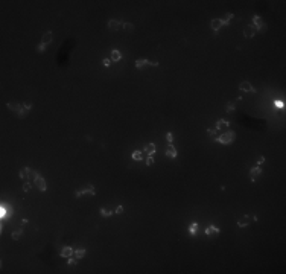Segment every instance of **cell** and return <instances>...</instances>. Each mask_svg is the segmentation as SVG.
Returning <instances> with one entry per match:
<instances>
[{"label":"cell","instance_id":"41","mask_svg":"<svg viewBox=\"0 0 286 274\" xmlns=\"http://www.w3.org/2000/svg\"><path fill=\"white\" fill-rule=\"evenodd\" d=\"M276 107H280V108H283V107H285V104H283L282 101H276Z\"/></svg>","mask_w":286,"mask_h":274},{"label":"cell","instance_id":"32","mask_svg":"<svg viewBox=\"0 0 286 274\" xmlns=\"http://www.w3.org/2000/svg\"><path fill=\"white\" fill-rule=\"evenodd\" d=\"M166 140H168V143H172V142H174V134H172V133H166Z\"/></svg>","mask_w":286,"mask_h":274},{"label":"cell","instance_id":"17","mask_svg":"<svg viewBox=\"0 0 286 274\" xmlns=\"http://www.w3.org/2000/svg\"><path fill=\"white\" fill-rule=\"evenodd\" d=\"M111 61H114V63H119L122 60V53H120V50L119 49H113L111 50V58H110Z\"/></svg>","mask_w":286,"mask_h":274},{"label":"cell","instance_id":"33","mask_svg":"<svg viewBox=\"0 0 286 274\" xmlns=\"http://www.w3.org/2000/svg\"><path fill=\"white\" fill-rule=\"evenodd\" d=\"M102 66L110 67L111 66V60H110V58H104V60H102Z\"/></svg>","mask_w":286,"mask_h":274},{"label":"cell","instance_id":"18","mask_svg":"<svg viewBox=\"0 0 286 274\" xmlns=\"http://www.w3.org/2000/svg\"><path fill=\"white\" fill-rule=\"evenodd\" d=\"M29 172H31V168H23L18 172V177H20V180H24V181H28L29 180Z\"/></svg>","mask_w":286,"mask_h":274},{"label":"cell","instance_id":"30","mask_svg":"<svg viewBox=\"0 0 286 274\" xmlns=\"http://www.w3.org/2000/svg\"><path fill=\"white\" fill-rule=\"evenodd\" d=\"M225 110H227V113H233L234 110H236V104H227V107H225Z\"/></svg>","mask_w":286,"mask_h":274},{"label":"cell","instance_id":"39","mask_svg":"<svg viewBox=\"0 0 286 274\" xmlns=\"http://www.w3.org/2000/svg\"><path fill=\"white\" fill-rule=\"evenodd\" d=\"M23 108H24L26 111H29V110L32 108V104H31V102H24V104H23Z\"/></svg>","mask_w":286,"mask_h":274},{"label":"cell","instance_id":"2","mask_svg":"<svg viewBox=\"0 0 286 274\" xmlns=\"http://www.w3.org/2000/svg\"><path fill=\"white\" fill-rule=\"evenodd\" d=\"M6 107H8L11 111H14L15 114H17V117H20V119H23V117L28 114V111L23 108V104H9V102H8Z\"/></svg>","mask_w":286,"mask_h":274},{"label":"cell","instance_id":"34","mask_svg":"<svg viewBox=\"0 0 286 274\" xmlns=\"http://www.w3.org/2000/svg\"><path fill=\"white\" fill-rule=\"evenodd\" d=\"M23 190H24V192H29V190H31V183H29V181H26L24 184H23Z\"/></svg>","mask_w":286,"mask_h":274},{"label":"cell","instance_id":"23","mask_svg":"<svg viewBox=\"0 0 286 274\" xmlns=\"http://www.w3.org/2000/svg\"><path fill=\"white\" fill-rule=\"evenodd\" d=\"M196 230H198V222H192L189 225V233L192 236H196Z\"/></svg>","mask_w":286,"mask_h":274},{"label":"cell","instance_id":"26","mask_svg":"<svg viewBox=\"0 0 286 274\" xmlns=\"http://www.w3.org/2000/svg\"><path fill=\"white\" fill-rule=\"evenodd\" d=\"M122 28L125 29L126 32H132L134 31V24L132 23H122Z\"/></svg>","mask_w":286,"mask_h":274},{"label":"cell","instance_id":"42","mask_svg":"<svg viewBox=\"0 0 286 274\" xmlns=\"http://www.w3.org/2000/svg\"><path fill=\"white\" fill-rule=\"evenodd\" d=\"M24 224H28V219H26V218L21 219V225H24Z\"/></svg>","mask_w":286,"mask_h":274},{"label":"cell","instance_id":"10","mask_svg":"<svg viewBox=\"0 0 286 274\" xmlns=\"http://www.w3.org/2000/svg\"><path fill=\"white\" fill-rule=\"evenodd\" d=\"M166 157H169V158H175L177 155H178V152H177V149H175V146L172 143H168V148H166Z\"/></svg>","mask_w":286,"mask_h":274},{"label":"cell","instance_id":"6","mask_svg":"<svg viewBox=\"0 0 286 274\" xmlns=\"http://www.w3.org/2000/svg\"><path fill=\"white\" fill-rule=\"evenodd\" d=\"M82 195H96V189H94V186H87L85 189L78 190L76 193H75V196H76V198H81Z\"/></svg>","mask_w":286,"mask_h":274},{"label":"cell","instance_id":"25","mask_svg":"<svg viewBox=\"0 0 286 274\" xmlns=\"http://www.w3.org/2000/svg\"><path fill=\"white\" fill-rule=\"evenodd\" d=\"M23 235H24V233H23V230H21V228H20V230H15V232L12 233V239H14V241H18Z\"/></svg>","mask_w":286,"mask_h":274},{"label":"cell","instance_id":"31","mask_svg":"<svg viewBox=\"0 0 286 274\" xmlns=\"http://www.w3.org/2000/svg\"><path fill=\"white\" fill-rule=\"evenodd\" d=\"M46 47H47V44H44V43H40V44H38V47H37V52H44L46 50Z\"/></svg>","mask_w":286,"mask_h":274},{"label":"cell","instance_id":"15","mask_svg":"<svg viewBox=\"0 0 286 274\" xmlns=\"http://www.w3.org/2000/svg\"><path fill=\"white\" fill-rule=\"evenodd\" d=\"M108 28L111 29V31H119L122 28V21H119V20H116V18H111L110 21H108Z\"/></svg>","mask_w":286,"mask_h":274},{"label":"cell","instance_id":"24","mask_svg":"<svg viewBox=\"0 0 286 274\" xmlns=\"http://www.w3.org/2000/svg\"><path fill=\"white\" fill-rule=\"evenodd\" d=\"M113 212H114V210H108V209H105V207H102V209H101V215H102L104 218H108V216H111V215H113Z\"/></svg>","mask_w":286,"mask_h":274},{"label":"cell","instance_id":"38","mask_svg":"<svg viewBox=\"0 0 286 274\" xmlns=\"http://www.w3.org/2000/svg\"><path fill=\"white\" fill-rule=\"evenodd\" d=\"M114 213H117V215L123 213V206H117V207L114 209Z\"/></svg>","mask_w":286,"mask_h":274},{"label":"cell","instance_id":"29","mask_svg":"<svg viewBox=\"0 0 286 274\" xmlns=\"http://www.w3.org/2000/svg\"><path fill=\"white\" fill-rule=\"evenodd\" d=\"M6 216H8V209L5 207V206H2V210H0V218H2V221H3V219L6 218Z\"/></svg>","mask_w":286,"mask_h":274},{"label":"cell","instance_id":"35","mask_svg":"<svg viewBox=\"0 0 286 274\" xmlns=\"http://www.w3.org/2000/svg\"><path fill=\"white\" fill-rule=\"evenodd\" d=\"M233 17H234V15L231 14V12H227V14H225V17H224V20H225V21H228V23H230V20L233 18Z\"/></svg>","mask_w":286,"mask_h":274},{"label":"cell","instance_id":"22","mask_svg":"<svg viewBox=\"0 0 286 274\" xmlns=\"http://www.w3.org/2000/svg\"><path fill=\"white\" fill-rule=\"evenodd\" d=\"M131 158L136 160V162H140V160L143 158V152H142V151H134V152L131 154Z\"/></svg>","mask_w":286,"mask_h":274},{"label":"cell","instance_id":"4","mask_svg":"<svg viewBox=\"0 0 286 274\" xmlns=\"http://www.w3.org/2000/svg\"><path fill=\"white\" fill-rule=\"evenodd\" d=\"M146 66H151V67H157L158 63L157 61H149V60H145V58H139V60H136V67L137 69H143Z\"/></svg>","mask_w":286,"mask_h":274},{"label":"cell","instance_id":"19","mask_svg":"<svg viewBox=\"0 0 286 274\" xmlns=\"http://www.w3.org/2000/svg\"><path fill=\"white\" fill-rule=\"evenodd\" d=\"M145 152H146L148 155H154L155 152H157V146H155V143H149L145 146Z\"/></svg>","mask_w":286,"mask_h":274},{"label":"cell","instance_id":"7","mask_svg":"<svg viewBox=\"0 0 286 274\" xmlns=\"http://www.w3.org/2000/svg\"><path fill=\"white\" fill-rule=\"evenodd\" d=\"M239 88L242 91H247V93H254V91H256V88L251 85V82H248V81H242L239 84Z\"/></svg>","mask_w":286,"mask_h":274},{"label":"cell","instance_id":"9","mask_svg":"<svg viewBox=\"0 0 286 274\" xmlns=\"http://www.w3.org/2000/svg\"><path fill=\"white\" fill-rule=\"evenodd\" d=\"M257 34V31H256V28L253 24H248L247 28L244 29V35H245V38H253Z\"/></svg>","mask_w":286,"mask_h":274},{"label":"cell","instance_id":"1","mask_svg":"<svg viewBox=\"0 0 286 274\" xmlns=\"http://www.w3.org/2000/svg\"><path fill=\"white\" fill-rule=\"evenodd\" d=\"M236 139V133L234 131H225V133H222L219 137H216V140L221 143V145H228V143H231Z\"/></svg>","mask_w":286,"mask_h":274},{"label":"cell","instance_id":"12","mask_svg":"<svg viewBox=\"0 0 286 274\" xmlns=\"http://www.w3.org/2000/svg\"><path fill=\"white\" fill-rule=\"evenodd\" d=\"M52 40H53L52 31H46L44 34H43V37H41V43H44V44H47V46H49L50 43H52Z\"/></svg>","mask_w":286,"mask_h":274},{"label":"cell","instance_id":"21","mask_svg":"<svg viewBox=\"0 0 286 274\" xmlns=\"http://www.w3.org/2000/svg\"><path fill=\"white\" fill-rule=\"evenodd\" d=\"M85 254H87V251H85L84 248H78V250H75V254L73 256L76 257V259H82Z\"/></svg>","mask_w":286,"mask_h":274},{"label":"cell","instance_id":"5","mask_svg":"<svg viewBox=\"0 0 286 274\" xmlns=\"http://www.w3.org/2000/svg\"><path fill=\"white\" fill-rule=\"evenodd\" d=\"M253 26L256 28V31H266V24L263 23V20L259 17V15L253 17Z\"/></svg>","mask_w":286,"mask_h":274},{"label":"cell","instance_id":"16","mask_svg":"<svg viewBox=\"0 0 286 274\" xmlns=\"http://www.w3.org/2000/svg\"><path fill=\"white\" fill-rule=\"evenodd\" d=\"M228 126H230V122L225 120V119H219L216 123H215V130H216V131L222 130V128H228Z\"/></svg>","mask_w":286,"mask_h":274},{"label":"cell","instance_id":"11","mask_svg":"<svg viewBox=\"0 0 286 274\" xmlns=\"http://www.w3.org/2000/svg\"><path fill=\"white\" fill-rule=\"evenodd\" d=\"M35 186L38 187V189H40L41 192H46V190H47V183H46V180L43 178L41 175H40L38 178L35 180Z\"/></svg>","mask_w":286,"mask_h":274},{"label":"cell","instance_id":"27","mask_svg":"<svg viewBox=\"0 0 286 274\" xmlns=\"http://www.w3.org/2000/svg\"><path fill=\"white\" fill-rule=\"evenodd\" d=\"M38 177H40V172H38V171H32L31 169V172H29V180H37V178H38Z\"/></svg>","mask_w":286,"mask_h":274},{"label":"cell","instance_id":"28","mask_svg":"<svg viewBox=\"0 0 286 274\" xmlns=\"http://www.w3.org/2000/svg\"><path fill=\"white\" fill-rule=\"evenodd\" d=\"M76 264H78V259H76V257H75V259H73V257H67V265H69V267H75Z\"/></svg>","mask_w":286,"mask_h":274},{"label":"cell","instance_id":"13","mask_svg":"<svg viewBox=\"0 0 286 274\" xmlns=\"http://www.w3.org/2000/svg\"><path fill=\"white\" fill-rule=\"evenodd\" d=\"M75 254V250L72 248V247H62V250H61V253H59V256L61 257H72Z\"/></svg>","mask_w":286,"mask_h":274},{"label":"cell","instance_id":"36","mask_svg":"<svg viewBox=\"0 0 286 274\" xmlns=\"http://www.w3.org/2000/svg\"><path fill=\"white\" fill-rule=\"evenodd\" d=\"M154 163V155H148V158H146V165L148 166H151Z\"/></svg>","mask_w":286,"mask_h":274},{"label":"cell","instance_id":"14","mask_svg":"<svg viewBox=\"0 0 286 274\" xmlns=\"http://www.w3.org/2000/svg\"><path fill=\"white\" fill-rule=\"evenodd\" d=\"M219 233H221V230L216 227V225H213V224L209 225V227L206 228V235L207 236H218Z\"/></svg>","mask_w":286,"mask_h":274},{"label":"cell","instance_id":"37","mask_svg":"<svg viewBox=\"0 0 286 274\" xmlns=\"http://www.w3.org/2000/svg\"><path fill=\"white\" fill-rule=\"evenodd\" d=\"M266 162V158L265 157H263V155H262V157H259L257 158V166H260V165H263V163H265Z\"/></svg>","mask_w":286,"mask_h":274},{"label":"cell","instance_id":"40","mask_svg":"<svg viewBox=\"0 0 286 274\" xmlns=\"http://www.w3.org/2000/svg\"><path fill=\"white\" fill-rule=\"evenodd\" d=\"M216 133H218V131L215 130V128H210V130L207 131V134H209V136H212V137H213V136H216Z\"/></svg>","mask_w":286,"mask_h":274},{"label":"cell","instance_id":"3","mask_svg":"<svg viewBox=\"0 0 286 274\" xmlns=\"http://www.w3.org/2000/svg\"><path fill=\"white\" fill-rule=\"evenodd\" d=\"M257 221V216L256 215H245L244 218H240V219H237V227H247L250 222H256Z\"/></svg>","mask_w":286,"mask_h":274},{"label":"cell","instance_id":"8","mask_svg":"<svg viewBox=\"0 0 286 274\" xmlns=\"http://www.w3.org/2000/svg\"><path fill=\"white\" fill-rule=\"evenodd\" d=\"M224 26V21H222V18H213L212 21H210V28H212L215 32H218L221 28Z\"/></svg>","mask_w":286,"mask_h":274},{"label":"cell","instance_id":"20","mask_svg":"<svg viewBox=\"0 0 286 274\" xmlns=\"http://www.w3.org/2000/svg\"><path fill=\"white\" fill-rule=\"evenodd\" d=\"M250 174H251V177H259L262 174V168L260 166H254V168L250 169Z\"/></svg>","mask_w":286,"mask_h":274}]
</instances>
